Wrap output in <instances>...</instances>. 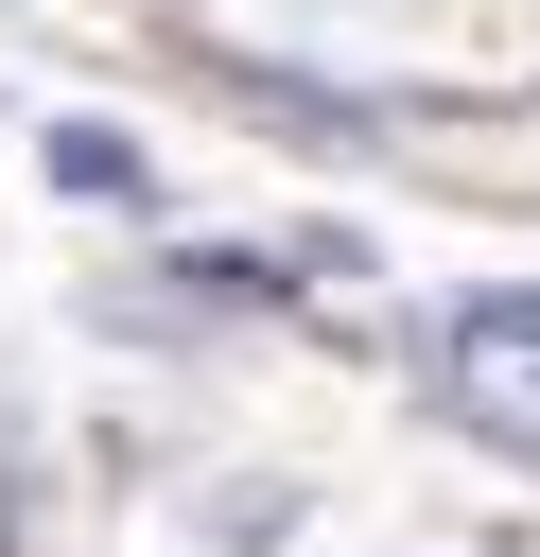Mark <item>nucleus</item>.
Here are the masks:
<instances>
[{
  "label": "nucleus",
  "mask_w": 540,
  "mask_h": 557,
  "mask_svg": "<svg viewBox=\"0 0 540 557\" xmlns=\"http://www.w3.org/2000/svg\"><path fill=\"white\" fill-rule=\"evenodd\" d=\"M453 348H523V366H540V296H470V313H453Z\"/></svg>",
  "instance_id": "2"
},
{
  "label": "nucleus",
  "mask_w": 540,
  "mask_h": 557,
  "mask_svg": "<svg viewBox=\"0 0 540 557\" xmlns=\"http://www.w3.org/2000/svg\"><path fill=\"white\" fill-rule=\"evenodd\" d=\"M52 191H87V209H139L157 174H139V139H122V122H52Z\"/></svg>",
  "instance_id": "1"
}]
</instances>
